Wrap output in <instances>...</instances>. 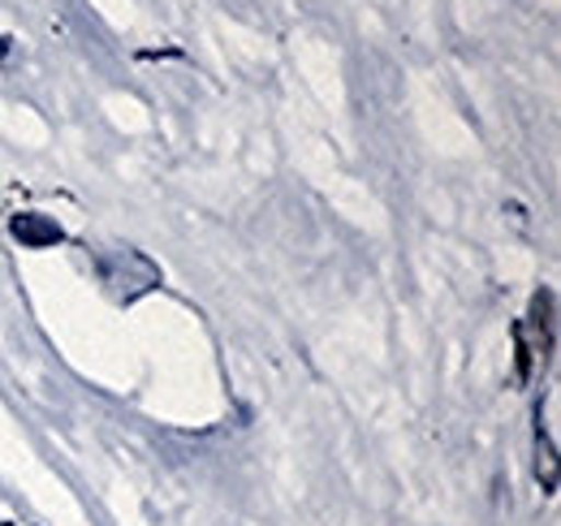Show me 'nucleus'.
<instances>
[{
    "instance_id": "1",
    "label": "nucleus",
    "mask_w": 561,
    "mask_h": 526,
    "mask_svg": "<svg viewBox=\"0 0 561 526\" xmlns=\"http://www.w3.org/2000/svg\"><path fill=\"white\" fill-rule=\"evenodd\" d=\"M13 233H18L26 247H53V242H61V229H57V225H48V220H44V216H35V211L18 216V220H13Z\"/></svg>"
},
{
    "instance_id": "2",
    "label": "nucleus",
    "mask_w": 561,
    "mask_h": 526,
    "mask_svg": "<svg viewBox=\"0 0 561 526\" xmlns=\"http://www.w3.org/2000/svg\"><path fill=\"white\" fill-rule=\"evenodd\" d=\"M0 57H9V44H4V35H0Z\"/></svg>"
}]
</instances>
